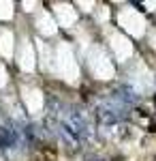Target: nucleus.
<instances>
[{"label":"nucleus","instance_id":"nucleus-1","mask_svg":"<svg viewBox=\"0 0 156 161\" xmlns=\"http://www.w3.org/2000/svg\"><path fill=\"white\" fill-rule=\"evenodd\" d=\"M96 120L103 127H118L120 118H118V112L113 105H98L96 108Z\"/></svg>","mask_w":156,"mask_h":161},{"label":"nucleus","instance_id":"nucleus-2","mask_svg":"<svg viewBox=\"0 0 156 161\" xmlns=\"http://www.w3.org/2000/svg\"><path fill=\"white\" fill-rule=\"evenodd\" d=\"M118 137L122 142H131V140H135V129L131 125H118Z\"/></svg>","mask_w":156,"mask_h":161},{"label":"nucleus","instance_id":"nucleus-3","mask_svg":"<svg viewBox=\"0 0 156 161\" xmlns=\"http://www.w3.org/2000/svg\"><path fill=\"white\" fill-rule=\"evenodd\" d=\"M148 131H150V133H156V118H152V120L148 123Z\"/></svg>","mask_w":156,"mask_h":161},{"label":"nucleus","instance_id":"nucleus-4","mask_svg":"<svg viewBox=\"0 0 156 161\" xmlns=\"http://www.w3.org/2000/svg\"><path fill=\"white\" fill-rule=\"evenodd\" d=\"M109 161H126L124 155H113V157H109Z\"/></svg>","mask_w":156,"mask_h":161},{"label":"nucleus","instance_id":"nucleus-5","mask_svg":"<svg viewBox=\"0 0 156 161\" xmlns=\"http://www.w3.org/2000/svg\"><path fill=\"white\" fill-rule=\"evenodd\" d=\"M152 161H156V155H154V157H152Z\"/></svg>","mask_w":156,"mask_h":161}]
</instances>
